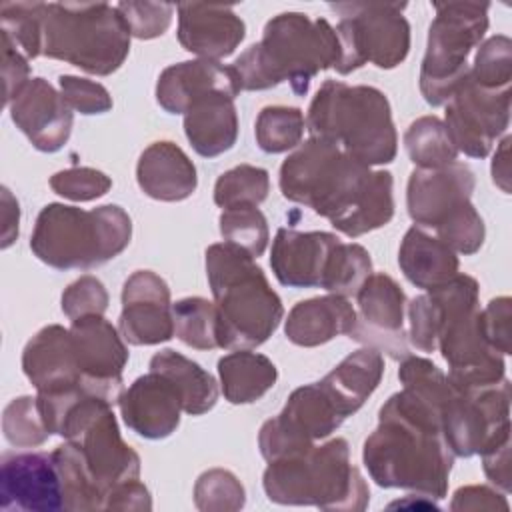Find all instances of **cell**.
Masks as SVG:
<instances>
[{"instance_id":"cell-48","label":"cell","mask_w":512,"mask_h":512,"mask_svg":"<svg viewBox=\"0 0 512 512\" xmlns=\"http://www.w3.org/2000/svg\"><path fill=\"white\" fill-rule=\"evenodd\" d=\"M408 320H410L408 336L412 346L422 352H436L438 332H440V306L430 292L416 296L408 304Z\"/></svg>"},{"instance_id":"cell-24","label":"cell","mask_w":512,"mask_h":512,"mask_svg":"<svg viewBox=\"0 0 512 512\" xmlns=\"http://www.w3.org/2000/svg\"><path fill=\"white\" fill-rule=\"evenodd\" d=\"M340 238L332 232L280 228L272 242L270 266L276 280L290 288H320L332 250Z\"/></svg>"},{"instance_id":"cell-18","label":"cell","mask_w":512,"mask_h":512,"mask_svg":"<svg viewBox=\"0 0 512 512\" xmlns=\"http://www.w3.org/2000/svg\"><path fill=\"white\" fill-rule=\"evenodd\" d=\"M118 332L134 346H152L174 336L170 288L156 272L136 270L124 282Z\"/></svg>"},{"instance_id":"cell-40","label":"cell","mask_w":512,"mask_h":512,"mask_svg":"<svg viewBox=\"0 0 512 512\" xmlns=\"http://www.w3.org/2000/svg\"><path fill=\"white\" fill-rule=\"evenodd\" d=\"M4 438L16 448H36L50 436L36 396L14 398L2 414Z\"/></svg>"},{"instance_id":"cell-33","label":"cell","mask_w":512,"mask_h":512,"mask_svg":"<svg viewBox=\"0 0 512 512\" xmlns=\"http://www.w3.org/2000/svg\"><path fill=\"white\" fill-rule=\"evenodd\" d=\"M52 458L60 474L66 510H104V492L92 478L80 450L66 440L56 446Z\"/></svg>"},{"instance_id":"cell-14","label":"cell","mask_w":512,"mask_h":512,"mask_svg":"<svg viewBox=\"0 0 512 512\" xmlns=\"http://www.w3.org/2000/svg\"><path fill=\"white\" fill-rule=\"evenodd\" d=\"M508 122L510 88H484L470 74L446 102L444 126L456 150L470 158H486Z\"/></svg>"},{"instance_id":"cell-12","label":"cell","mask_w":512,"mask_h":512,"mask_svg":"<svg viewBox=\"0 0 512 512\" xmlns=\"http://www.w3.org/2000/svg\"><path fill=\"white\" fill-rule=\"evenodd\" d=\"M398 2H344L330 4L340 16L336 34L342 56L334 68L338 74H350L364 64L390 70L402 64L410 50V24Z\"/></svg>"},{"instance_id":"cell-44","label":"cell","mask_w":512,"mask_h":512,"mask_svg":"<svg viewBox=\"0 0 512 512\" xmlns=\"http://www.w3.org/2000/svg\"><path fill=\"white\" fill-rule=\"evenodd\" d=\"M40 14L42 2H2L0 24L26 58L40 56Z\"/></svg>"},{"instance_id":"cell-15","label":"cell","mask_w":512,"mask_h":512,"mask_svg":"<svg viewBox=\"0 0 512 512\" xmlns=\"http://www.w3.org/2000/svg\"><path fill=\"white\" fill-rule=\"evenodd\" d=\"M70 340L82 374V388L112 406L124 392L122 370L128 362V348L122 334L98 314L72 320Z\"/></svg>"},{"instance_id":"cell-32","label":"cell","mask_w":512,"mask_h":512,"mask_svg":"<svg viewBox=\"0 0 512 512\" xmlns=\"http://www.w3.org/2000/svg\"><path fill=\"white\" fill-rule=\"evenodd\" d=\"M384 374V358L374 348H362L348 354L332 368L322 382L334 392L352 416L362 408L370 394L378 388Z\"/></svg>"},{"instance_id":"cell-27","label":"cell","mask_w":512,"mask_h":512,"mask_svg":"<svg viewBox=\"0 0 512 512\" xmlns=\"http://www.w3.org/2000/svg\"><path fill=\"white\" fill-rule=\"evenodd\" d=\"M356 324V310L344 296L328 294L298 302L286 318V338L304 348H314L350 334Z\"/></svg>"},{"instance_id":"cell-46","label":"cell","mask_w":512,"mask_h":512,"mask_svg":"<svg viewBox=\"0 0 512 512\" xmlns=\"http://www.w3.org/2000/svg\"><path fill=\"white\" fill-rule=\"evenodd\" d=\"M50 188L62 198L74 202H90L108 194V190L112 188V180L102 170L78 166L56 172L50 178Z\"/></svg>"},{"instance_id":"cell-49","label":"cell","mask_w":512,"mask_h":512,"mask_svg":"<svg viewBox=\"0 0 512 512\" xmlns=\"http://www.w3.org/2000/svg\"><path fill=\"white\" fill-rule=\"evenodd\" d=\"M58 84L68 106L84 116L104 114L112 108L110 92L98 82L72 74H62L58 78Z\"/></svg>"},{"instance_id":"cell-13","label":"cell","mask_w":512,"mask_h":512,"mask_svg":"<svg viewBox=\"0 0 512 512\" xmlns=\"http://www.w3.org/2000/svg\"><path fill=\"white\" fill-rule=\"evenodd\" d=\"M452 388V386H450ZM442 430L454 456L470 458L510 436V382L452 388Z\"/></svg>"},{"instance_id":"cell-47","label":"cell","mask_w":512,"mask_h":512,"mask_svg":"<svg viewBox=\"0 0 512 512\" xmlns=\"http://www.w3.org/2000/svg\"><path fill=\"white\" fill-rule=\"evenodd\" d=\"M108 308V292L96 276H80L62 294V312L70 318H82L98 314L102 316Z\"/></svg>"},{"instance_id":"cell-3","label":"cell","mask_w":512,"mask_h":512,"mask_svg":"<svg viewBox=\"0 0 512 512\" xmlns=\"http://www.w3.org/2000/svg\"><path fill=\"white\" fill-rule=\"evenodd\" d=\"M342 46L336 28L324 18L282 12L266 22L262 40L246 48L232 64L240 90H268L288 82L304 96L312 78L336 68Z\"/></svg>"},{"instance_id":"cell-4","label":"cell","mask_w":512,"mask_h":512,"mask_svg":"<svg viewBox=\"0 0 512 512\" xmlns=\"http://www.w3.org/2000/svg\"><path fill=\"white\" fill-rule=\"evenodd\" d=\"M208 284L218 308L220 348L252 350L278 328L284 306L246 250L218 242L206 250Z\"/></svg>"},{"instance_id":"cell-52","label":"cell","mask_w":512,"mask_h":512,"mask_svg":"<svg viewBox=\"0 0 512 512\" xmlns=\"http://www.w3.org/2000/svg\"><path fill=\"white\" fill-rule=\"evenodd\" d=\"M452 510H508V500L504 494L488 486H464L454 492L450 502Z\"/></svg>"},{"instance_id":"cell-28","label":"cell","mask_w":512,"mask_h":512,"mask_svg":"<svg viewBox=\"0 0 512 512\" xmlns=\"http://www.w3.org/2000/svg\"><path fill=\"white\" fill-rule=\"evenodd\" d=\"M184 132L192 148L204 158L228 152L238 138L234 98L226 94H208L196 100L184 114Z\"/></svg>"},{"instance_id":"cell-26","label":"cell","mask_w":512,"mask_h":512,"mask_svg":"<svg viewBox=\"0 0 512 512\" xmlns=\"http://www.w3.org/2000/svg\"><path fill=\"white\" fill-rule=\"evenodd\" d=\"M140 190L160 202H180L198 186L196 166L174 142L160 140L144 148L136 164Z\"/></svg>"},{"instance_id":"cell-22","label":"cell","mask_w":512,"mask_h":512,"mask_svg":"<svg viewBox=\"0 0 512 512\" xmlns=\"http://www.w3.org/2000/svg\"><path fill=\"white\" fill-rule=\"evenodd\" d=\"M178 10V42L202 60L230 56L246 36L244 20L232 6L184 2Z\"/></svg>"},{"instance_id":"cell-37","label":"cell","mask_w":512,"mask_h":512,"mask_svg":"<svg viewBox=\"0 0 512 512\" xmlns=\"http://www.w3.org/2000/svg\"><path fill=\"white\" fill-rule=\"evenodd\" d=\"M306 120L296 106H266L256 118V142L268 154H280L302 142Z\"/></svg>"},{"instance_id":"cell-53","label":"cell","mask_w":512,"mask_h":512,"mask_svg":"<svg viewBox=\"0 0 512 512\" xmlns=\"http://www.w3.org/2000/svg\"><path fill=\"white\" fill-rule=\"evenodd\" d=\"M484 474L504 494L510 492V436L482 452Z\"/></svg>"},{"instance_id":"cell-55","label":"cell","mask_w":512,"mask_h":512,"mask_svg":"<svg viewBox=\"0 0 512 512\" xmlns=\"http://www.w3.org/2000/svg\"><path fill=\"white\" fill-rule=\"evenodd\" d=\"M20 208L8 188H2V248H8L18 238Z\"/></svg>"},{"instance_id":"cell-9","label":"cell","mask_w":512,"mask_h":512,"mask_svg":"<svg viewBox=\"0 0 512 512\" xmlns=\"http://www.w3.org/2000/svg\"><path fill=\"white\" fill-rule=\"evenodd\" d=\"M440 306L438 350L448 362L446 374L452 388L496 384L504 378V356L494 350L478 326V282L456 274L446 284L428 290Z\"/></svg>"},{"instance_id":"cell-25","label":"cell","mask_w":512,"mask_h":512,"mask_svg":"<svg viewBox=\"0 0 512 512\" xmlns=\"http://www.w3.org/2000/svg\"><path fill=\"white\" fill-rule=\"evenodd\" d=\"M22 370L38 394L82 388L70 330L60 324L44 326L28 340L22 352Z\"/></svg>"},{"instance_id":"cell-39","label":"cell","mask_w":512,"mask_h":512,"mask_svg":"<svg viewBox=\"0 0 512 512\" xmlns=\"http://www.w3.org/2000/svg\"><path fill=\"white\" fill-rule=\"evenodd\" d=\"M218 222L224 242H230L246 250L254 258L264 254L270 240V232L266 216L258 210V206L246 204L222 210Z\"/></svg>"},{"instance_id":"cell-23","label":"cell","mask_w":512,"mask_h":512,"mask_svg":"<svg viewBox=\"0 0 512 512\" xmlns=\"http://www.w3.org/2000/svg\"><path fill=\"white\" fill-rule=\"evenodd\" d=\"M240 92V82L232 66L202 58L164 68L156 82V102L170 114H186L196 100L208 94L236 98Z\"/></svg>"},{"instance_id":"cell-17","label":"cell","mask_w":512,"mask_h":512,"mask_svg":"<svg viewBox=\"0 0 512 512\" xmlns=\"http://www.w3.org/2000/svg\"><path fill=\"white\" fill-rule=\"evenodd\" d=\"M0 508L22 512L66 510L52 452H6L0 464Z\"/></svg>"},{"instance_id":"cell-16","label":"cell","mask_w":512,"mask_h":512,"mask_svg":"<svg viewBox=\"0 0 512 512\" xmlns=\"http://www.w3.org/2000/svg\"><path fill=\"white\" fill-rule=\"evenodd\" d=\"M356 300V324L348 336L380 354H388L392 360L402 362L408 358V334L404 332L406 294L398 282L384 272L370 274L356 292Z\"/></svg>"},{"instance_id":"cell-11","label":"cell","mask_w":512,"mask_h":512,"mask_svg":"<svg viewBox=\"0 0 512 512\" xmlns=\"http://www.w3.org/2000/svg\"><path fill=\"white\" fill-rule=\"evenodd\" d=\"M54 434L72 442L104 492L140 476V456L122 440L112 404L90 394L74 398L60 414Z\"/></svg>"},{"instance_id":"cell-51","label":"cell","mask_w":512,"mask_h":512,"mask_svg":"<svg viewBox=\"0 0 512 512\" xmlns=\"http://www.w3.org/2000/svg\"><path fill=\"white\" fill-rule=\"evenodd\" d=\"M2 48V80H4V104L10 106L18 92L30 82V64L26 54L14 44V40L0 30Z\"/></svg>"},{"instance_id":"cell-43","label":"cell","mask_w":512,"mask_h":512,"mask_svg":"<svg viewBox=\"0 0 512 512\" xmlns=\"http://www.w3.org/2000/svg\"><path fill=\"white\" fill-rule=\"evenodd\" d=\"M436 234V238L442 240L456 254L472 256L482 248L486 228L478 210L468 200L444 218V222L436 228Z\"/></svg>"},{"instance_id":"cell-35","label":"cell","mask_w":512,"mask_h":512,"mask_svg":"<svg viewBox=\"0 0 512 512\" xmlns=\"http://www.w3.org/2000/svg\"><path fill=\"white\" fill-rule=\"evenodd\" d=\"M404 146L418 168H442L458 156L444 122L436 116L416 118L404 134Z\"/></svg>"},{"instance_id":"cell-45","label":"cell","mask_w":512,"mask_h":512,"mask_svg":"<svg viewBox=\"0 0 512 512\" xmlns=\"http://www.w3.org/2000/svg\"><path fill=\"white\" fill-rule=\"evenodd\" d=\"M116 10L124 18L130 36L138 40H152L162 36L174 14V4L168 2H118Z\"/></svg>"},{"instance_id":"cell-2","label":"cell","mask_w":512,"mask_h":512,"mask_svg":"<svg viewBox=\"0 0 512 512\" xmlns=\"http://www.w3.org/2000/svg\"><path fill=\"white\" fill-rule=\"evenodd\" d=\"M278 182L286 200L312 208L350 238L394 216L392 174L372 170L328 140L310 136L282 162Z\"/></svg>"},{"instance_id":"cell-50","label":"cell","mask_w":512,"mask_h":512,"mask_svg":"<svg viewBox=\"0 0 512 512\" xmlns=\"http://www.w3.org/2000/svg\"><path fill=\"white\" fill-rule=\"evenodd\" d=\"M478 326L484 340L502 356H508L512 350V300L508 296L492 298L486 308L480 310Z\"/></svg>"},{"instance_id":"cell-5","label":"cell","mask_w":512,"mask_h":512,"mask_svg":"<svg viewBox=\"0 0 512 512\" xmlns=\"http://www.w3.org/2000/svg\"><path fill=\"white\" fill-rule=\"evenodd\" d=\"M306 128L312 138L328 140L368 166L396 158L398 136L390 102L374 86L326 80L310 102Z\"/></svg>"},{"instance_id":"cell-42","label":"cell","mask_w":512,"mask_h":512,"mask_svg":"<svg viewBox=\"0 0 512 512\" xmlns=\"http://www.w3.org/2000/svg\"><path fill=\"white\" fill-rule=\"evenodd\" d=\"M470 78L484 88H510L512 80V40L504 34H496L480 44Z\"/></svg>"},{"instance_id":"cell-21","label":"cell","mask_w":512,"mask_h":512,"mask_svg":"<svg viewBox=\"0 0 512 512\" xmlns=\"http://www.w3.org/2000/svg\"><path fill=\"white\" fill-rule=\"evenodd\" d=\"M118 406L126 426L148 440H162L176 432L184 412L176 386L154 370L136 378L122 392Z\"/></svg>"},{"instance_id":"cell-29","label":"cell","mask_w":512,"mask_h":512,"mask_svg":"<svg viewBox=\"0 0 512 512\" xmlns=\"http://www.w3.org/2000/svg\"><path fill=\"white\" fill-rule=\"evenodd\" d=\"M398 264L404 276L422 290H434L458 274L460 262L452 248L420 226H412L400 244Z\"/></svg>"},{"instance_id":"cell-7","label":"cell","mask_w":512,"mask_h":512,"mask_svg":"<svg viewBox=\"0 0 512 512\" xmlns=\"http://www.w3.org/2000/svg\"><path fill=\"white\" fill-rule=\"evenodd\" d=\"M268 500L320 510H364L370 490L350 462L344 438H332L302 454L268 462L262 478Z\"/></svg>"},{"instance_id":"cell-1","label":"cell","mask_w":512,"mask_h":512,"mask_svg":"<svg viewBox=\"0 0 512 512\" xmlns=\"http://www.w3.org/2000/svg\"><path fill=\"white\" fill-rule=\"evenodd\" d=\"M398 378L402 390L380 408L378 426L364 442V466L382 488H404L442 500L456 458L442 430L452 388L432 360L412 354L402 360Z\"/></svg>"},{"instance_id":"cell-54","label":"cell","mask_w":512,"mask_h":512,"mask_svg":"<svg viewBox=\"0 0 512 512\" xmlns=\"http://www.w3.org/2000/svg\"><path fill=\"white\" fill-rule=\"evenodd\" d=\"M152 498L148 488L136 478L108 492L104 510H150Z\"/></svg>"},{"instance_id":"cell-19","label":"cell","mask_w":512,"mask_h":512,"mask_svg":"<svg viewBox=\"0 0 512 512\" xmlns=\"http://www.w3.org/2000/svg\"><path fill=\"white\" fill-rule=\"evenodd\" d=\"M474 186V172L460 162L442 168H416L408 178V214L420 228L436 230L450 212L470 200Z\"/></svg>"},{"instance_id":"cell-8","label":"cell","mask_w":512,"mask_h":512,"mask_svg":"<svg viewBox=\"0 0 512 512\" xmlns=\"http://www.w3.org/2000/svg\"><path fill=\"white\" fill-rule=\"evenodd\" d=\"M128 52L130 30L116 6L42 2L40 56L108 76L124 64Z\"/></svg>"},{"instance_id":"cell-30","label":"cell","mask_w":512,"mask_h":512,"mask_svg":"<svg viewBox=\"0 0 512 512\" xmlns=\"http://www.w3.org/2000/svg\"><path fill=\"white\" fill-rule=\"evenodd\" d=\"M218 376L230 404H252L276 384L278 370L264 354L234 350L218 360Z\"/></svg>"},{"instance_id":"cell-34","label":"cell","mask_w":512,"mask_h":512,"mask_svg":"<svg viewBox=\"0 0 512 512\" xmlns=\"http://www.w3.org/2000/svg\"><path fill=\"white\" fill-rule=\"evenodd\" d=\"M174 316V336L190 348L214 350L220 348V328H218V308L214 302L188 296L172 304Z\"/></svg>"},{"instance_id":"cell-38","label":"cell","mask_w":512,"mask_h":512,"mask_svg":"<svg viewBox=\"0 0 512 512\" xmlns=\"http://www.w3.org/2000/svg\"><path fill=\"white\" fill-rule=\"evenodd\" d=\"M268 170L252 164H240L226 170L214 184V202L222 210L234 206H258L268 198Z\"/></svg>"},{"instance_id":"cell-36","label":"cell","mask_w":512,"mask_h":512,"mask_svg":"<svg viewBox=\"0 0 512 512\" xmlns=\"http://www.w3.org/2000/svg\"><path fill=\"white\" fill-rule=\"evenodd\" d=\"M372 274V258L360 244L338 242L330 254L320 288L336 296H356L360 286Z\"/></svg>"},{"instance_id":"cell-6","label":"cell","mask_w":512,"mask_h":512,"mask_svg":"<svg viewBox=\"0 0 512 512\" xmlns=\"http://www.w3.org/2000/svg\"><path fill=\"white\" fill-rule=\"evenodd\" d=\"M130 238L132 220L116 204L82 210L52 202L36 218L30 250L56 270H92L116 258Z\"/></svg>"},{"instance_id":"cell-56","label":"cell","mask_w":512,"mask_h":512,"mask_svg":"<svg viewBox=\"0 0 512 512\" xmlns=\"http://www.w3.org/2000/svg\"><path fill=\"white\" fill-rule=\"evenodd\" d=\"M510 136H506L500 146L496 148V154H494V160H492V180L494 184L510 194Z\"/></svg>"},{"instance_id":"cell-20","label":"cell","mask_w":512,"mask_h":512,"mask_svg":"<svg viewBox=\"0 0 512 512\" xmlns=\"http://www.w3.org/2000/svg\"><path fill=\"white\" fill-rule=\"evenodd\" d=\"M12 122L40 152L60 150L72 132V108L62 92L44 80L30 78L10 104Z\"/></svg>"},{"instance_id":"cell-31","label":"cell","mask_w":512,"mask_h":512,"mask_svg":"<svg viewBox=\"0 0 512 512\" xmlns=\"http://www.w3.org/2000/svg\"><path fill=\"white\" fill-rule=\"evenodd\" d=\"M150 370L164 374L176 386L186 414L200 416L214 408L218 400V384L214 376L194 360L166 348L150 358Z\"/></svg>"},{"instance_id":"cell-41","label":"cell","mask_w":512,"mask_h":512,"mask_svg":"<svg viewBox=\"0 0 512 512\" xmlns=\"http://www.w3.org/2000/svg\"><path fill=\"white\" fill-rule=\"evenodd\" d=\"M194 504L204 512L240 510L246 504V492L230 470L212 468L198 476L194 484Z\"/></svg>"},{"instance_id":"cell-10","label":"cell","mask_w":512,"mask_h":512,"mask_svg":"<svg viewBox=\"0 0 512 512\" xmlns=\"http://www.w3.org/2000/svg\"><path fill=\"white\" fill-rule=\"evenodd\" d=\"M420 66V92L430 106H442L466 78L468 56L488 30V2H434Z\"/></svg>"}]
</instances>
